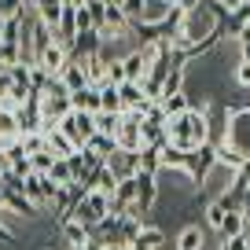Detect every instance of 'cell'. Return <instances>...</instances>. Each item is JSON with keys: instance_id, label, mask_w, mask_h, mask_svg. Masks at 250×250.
<instances>
[{"instance_id": "cell-1", "label": "cell", "mask_w": 250, "mask_h": 250, "mask_svg": "<svg viewBox=\"0 0 250 250\" xmlns=\"http://www.w3.org/2000/svg\"><path fill=\"white\" fill-rule=\"evenodd\" d=\"M206 140H210V122L199 110H184V114L169 118V125H166V144H173L177 151H195Z\"/></svg>"}, {"instance_id": "cell-2", "label": "cell", "mask_w": 250, "mask_h": 250, "mask_svg": "<svg viewBox=\"0 0 250 250\" xmlns=\"http://www.w3.org/2000/svg\"><path fill=\"white\" fill-rule=\"evenodd\" d=\"M225 147H232L235 155L250 158V107H232L225 103Z\"/></svg>"}, {"instance_id": "cell-3", "label": "cell", "mask_w": 250, "mask_h": 250, "mask_svg": "<svg viewBox=\"0 0 250 250\" xmlns=\"http://www.w3.org/2000/svg\"><path fill=\"white\" fill-rule=\"evenodd\" d=\"M213 166H217V144L206 140V144H199L195 151H188V155H184V177L191 180L195 188H203Z\"/></svg>"}, {"instance_id": "cell-4", "label": "cell", "mask_w": 250, "mask_h": 250, "mask_svg": "<svg viewBox=\"0 0 250 250\" xmlns=\"http://www.w3.org/2000/svg\"><path fill=\"white\" fill-rule=\"evenodd\" d=\"M59 129H62V136L74 144V147H85L88 140L96 136V114H85V110H70V114L59 122Z\"/></svg>"}, {"instance_id": "cell-5", "label": "cell", "mask_w": 250, "mask_h": 250, "mask_svg": "<svg viewBox=\"0 0 250 250\" xmlns=\"http://www.w3.org/2000/svg\"><path fill=\"white\" fill-rule=\"evenodd\" d=\"M155 203H158V177L136 173V210L144 213V221H147V213L155 210Z\"/></svg>"}, {"instance_id": "cell-6", "label": "cell", "mask_w": 250, "mask_h": 250, "mask_svg": "<svg viewBox=\"0 0 250 250\" xmlns=\"http://www.w3.org/2000/svg\"><path fill=\"white\" fill-rule=\"evenodd\" d=\"M114 144L118 151H140V122H136L133 114H122V125H118V133H114Z\"/></svg>"}, {"instance_id": "cell-7", "label": "cell", "mask_w": 250, "mask_h": 250, "mask_svg": "<svg viewBox=\"0 0 250 250\" xmlns=\"http://www.w3.org/2000/svg\"><path fill=\"white\" fill-rule=\"evenodd\" d=\"M4 206H8L15 217H26V221H37L41 217V206H33L30 199L22 195V188H4Z\"/></svg>"}, {"instance_id": "cell-8", "label": "cell", "mask_w": 250, "mask_h": 250, "mask_svg": "<svg viewBox=\"0 0 250 250\" xmlns=\"http://www.w3.org/2000/svg\"><path fill=\"white\" fill-rule=\"evenodd\" d=\"M173 8H177L173 0H144V11H140V22L136 26H162Z\"/></svg>"}, {"instance_id": "cell-9", "label": "cell", "mask_w": 250, "mask_h": 250, "mask_svg": "<svg viewBox=\"0 0 250 250\" xmlns=\"http://www.w3.org/2000/svg\"><path fill=\"white\" fill-rule=\"evenodd\" d=\"M66 59H70V48H66V44H59V41H52V44H48L44 52H41V59H37V62L44 66L48 74H59L62 66H66Z\"/></svg>"}, {"instance_id": "cell-10", "label": "cell", "mask_w": 250, "mask_h": 250, "mask_svg": "<svg viewBox=\"0 0 250 250\" xmlns=\"http://www.w3.org/2000/svg\"><path fill=\"white\" fill-rule=\"evenodd\" d=\"M129 250H166V232L158 225H144L140 235L129 243Z\"/></svg>"}, {"instance_id": "cell-11", "label": "cell", "mask_w": 250, "mask_h": 250, "mask_svg": "<svg viewBox=\"0 0 250 250\" xmlns=\"http://www.w3.org/2000/svg\"><path fill=\"white\" fill-rule=\"evenodd\" d=\"M173 250H206V232H203V225H184V228L177 232Z\"/></svg>"}, {"instance_id": "cell-12", "label": "cell", "mask_w": 250, "mask_h": 250, "mask_svg": "<svg viewBox=\"0 0 250 250\" xmlns=\"http://www.w3.org/2000/svg\"><path fill=\"white\" fill-rule=\"evenodd\" d=\"M70 107L85 110V114H100V88L85 85V88H78V92H70Z\"/></svg>"}, {"instance_id": "cell-13", "label": "cell", "mask_w": 250, "mask_h": 250, "mask_svg": "<svg viewBox=\"0 0 250 250\" xmlns=\"http://www.w3.org/2000/svg\"><path fill=\"white\" fill-rule=\"evenodd\" d=\"M26 4H30V11L41 22L55 30V22H59V15H62V0H26Z\"/></svg>"}, {"instance_id": "cell-14", "label": "cell", "mask_w": 250, "mask_h": 250, "mask_svg": "<svg viewBox=\"0 0 250 250\" xmlns=\"http://www.w3.org/2000/svg\"><path fill=\"white\" fill-rule=\"evenodd\" d=\"M107 169L114 173L118 180L133 177V173H136V151H114V155L107 158Z\"/></svg>"}, {"instance_id": "cell-15", "label": "cell", "mask_w": 250, "mask_h": 250, "mask_svg": "<svg viewBox=\"0 0 250 250\" xmlns=\"http://www.w3.org/2000/svg\"><path fill=\"white\" fill-rule=\"evenodd\" d=\"M55 78H59L62 85H66V92H78V88H85V85H88L85 66H81V62H74V59H66V66H62V70L55 74Z\"/></svg>"}, {"instance_id": "cell-16", "label": "cell", "mask_w": 250, "mask_h": 250, "mask_svg": "<svg viewBox=\"0 0 250 250\" xmlns=\"http://www.w3.org/2000/svg\"><path fill=\"white\" fill-rule=\"evenodd\" d=\"M70 96H41V114L52 118V122H62V118L70 114Z\"/></svg>"}, {"instance_id": "cell-17", "label": "cell", "mask_w": 250, "mask_h": 250, "mask_svg": "<svg viewBox=\"0 0 250 250\" xmlns=\"http://www.w3.org/2000/svg\"><path fill=\"white\" fill-rule=\"evenodd\" d=\"M44 147L52 151L55 158H70L74 151H78V147H74L70 140H66V136H62V129H59V125H55V129H48V133H44Z\"/></svg>"}, {"instance_id": "cell-18", "label": "cell", "mask_w": 250, "mask_h": 250, "mask_svg": "<svg viewBox=\"0 0 250 250\" xmlns=\"http://www.w3.org/2000/svg\"><path fill=\"white\" fill-rule=\"evenodd\" d=\"M122 70H125V81H144L147 78V62L140 59L136 48H129V52L122 55Z\"/></svg>"}, {"instance_id": "cell-19", "label": "cell", "mask_w": 250, "mask_h": 250, "mask_svg": "<svg viewBox=\"0 0 250 250\" xmlns=\"http://www.w3.org/2000/svg\"><path fill=\"white\" fill-rule=\"evenodd\" d=\"M59 232H62V239H66V247H70V250H78V247H85V243H88L92 228L78 225V221H62V225H59Z\"/></svg>"}, {"instance_id": "cell-20", "label": "cell", "mask_w": 250, "mask_h": 250, "mask_svg": "<svg viewBox=\"0 0 250 250\" xmlns=\"http://www.w3.org/2000/svg\"><path fill=\"white\" fill-rule=\"evenodd\" d=\"M136 173H151V177H158V173H162L158 147H140V151H136Z\"/></svg>"}, {"instance_id": "cell-21", "label": "cell", "mask_w": 250, "mask_h": 250, "mask_svg": "<svg viewBox=\"0 0 250 250\" xmlns=\"http://www.w3.org/2000/svg\"><path fill=\"white\" fill-rule=\"evenodd\" d=\"M81 151H88V155H96V158H103V162H107V158L118 151V144H114V136H103V133H96V136H92V140H88Z\"/></svg>"}, {"instance_id": "cell-22", "label": "cell", "mask_w": 250, "mask_h": 250, "mask_svg": "<svg viewBox=\"0 0 250 250\" xmlns=\"http://www.w3.org/2000/svg\"><path fill=\"white\" fill-rule=\"evenodd\" d=\"M48 180H52L55 188H70V184H74L70 162H66V158H55V162H52V169H48Z\"/></svg>"}, {"instance_id": "cell-23", "label": "cell", "mask_w": 250, "mask_h": 250, "mask_svg": "<svg viewBox=\"0 0 250 250\" xmlns=\"http://www.w3.org/2000/svg\"><path fill=\"white\" fill-rule=\"evenodd\" d=\"M184 155H188V151H177L173 144H162V147H158L162 169H177V173H184Z\"/></svg>"}, {"instance_id": "cell-24", "label": "cell", "mask_w": 250, "mask_h": 250, "mask_svg": "<svg viewBox=\"0 0 250 250\" xmlns=\"http://www.w3.org/2000/svg\"><path fill=\"white\" fill-rule=\"evenodd\" d=\"M118 125H122V110H100V114H96V133L114 136Z\"/></svg>"}, {"instance_id": "cell-25", "label": "cell", "mask_w": 250, "mask_h": 250, "mask_svg": "<svg viewBox=\"0 0 250 250\" xmlns=\"http://www.w3.org/2000/svg\"><path fill=\"white\" fill-rule=\"evenodd\" d=\"M100 88V110H122V100H118V85H110V81H103Z\"/></svg>"}, {"instance_id": "cell-26", "label": "cell", "mask_w": 250, "mask_h": 250, "mask_svg": "<svg viewBox=\"0 0 250 250\" xmlns=\"http://www.w3.org/2000/svg\"><path fill=\"white\" fill-rule=\"evenodd\" d=\"M52 78H55V74H48L41 62H30V92H44Z\"/></svg>"}, {"instance_id": "cell-27", "label": "cell", "mask_w": 250, "mask_h": 250, "mask_svg": "<svg viewBox=\"0 0 250 250\" xmlns=\"http://www.w3.org/2000/svg\"><path fill=\"white\" fill-rule=\"evenodd\" d=\"M158 107L166 110V118H177V114H184V110H188V96H184V92L166 96V100H158Z\"/></svg>"}, {"instance_id": "cell-28", "label": "cell", "mask_w": 250, "mask_h": 250, "mask_svg": "<svg viewBox=\"0 0 250 250\" xmlns=\"http://www.w3.org/2000/svg\"><path fill=\"white\" fill-rule=\"evenodd\" d=\"M203 213H206V225H210L213 232H217V228H221V221H225V213H228V210H225V206L217 203V199H206Z\"/></svg>"}, {"instance_id": "cell-29", "label": "cell", "mask_w": 250, "mask_h": 250, "mask_svg": "<svg viewBox=\"0 0 250 250\" xmlns=\"http://www.w3.org/2000/svg\"><path fill=\"white\" fill-rule=\"evenodd\" d=\"M52 162H55V155H52L48 147H41V151H33V155H30V166H33V173H41V177H48Z\"/></svg>"}, {"instance_id": "cell-30", "label": "cell", "mask_w": 250, "mask_h": 250, "mask_svg": "<svg viewBox=\"0 0 250 250\" xmlns=\"http://www.w3.org/2000/svg\"><path fill=\"white\" fill-rule=\"evenodd\" d=\"M88 19H92V30H103L107 26V0H88Z\"/></svg>"}, {"instance_id": "cell-31", "label": "cell", "mask_w": 250, "mask_h": 250, "mask_svg": "<svg viewBox=\"0 0 250 250\" xmlns=\"http://www.w3.org/2000/svg\"><path fill=\"white\" fill-rule=\"evenodd\" d=\"M0 133H4V136H15V140H19V118L11 114V110H0Z\"/></svg>"}, {"instance_id": "cell-32", "label": "cell", "mask_w": 250, "mask_h": 250, "mask_svg": "<svg viewBox=\"0 0 250 250\" xmlns=\"http://www.w3.org/2000/svg\"><path fill=\"white\" fill-rule=\"evenodd\" d=\"M114 184H118V177L103 166V169L96 173V191H107V195H110V191H114Z\"/></svg>"}, {"instance_id": "cell-33", "label": "cell", "mask_w": 250, "mask_h": 250, "mask_svg": "<svg viewBox=\"0 0 250 250\" xmlns=\"http://www.w3.org/2000/svg\"><path fill=\"white\" fill-rule=\"evenodd\" d=\"M118 8H122V11H125V19L136 26V22H140V11H144V0H122Z\"/></svg>"}, {"instance_id": "cell-34", "label": "cell", "mask_w": 250, "mask_h": 250, "mask_svg": "<svg viewBox=\"0 0 250 250\" xmlns=\"http://www.w3.org/2000/svg\"><path fill=\"white\" fill-rule=\"evenodd\" d=\"M235 85L250 88V62H247V59H239V62H235Z\"/></svg>"}, {"instance_id": "cell-35", "label": "cell", "mask_w": 250, "mask_h": 250, "mask_svg": "<svg viewBox=\"0 0 250 250\" xmlns=\"http://www.w3.org/2000/svg\"><path fill=\"white\" fill-rule=\"evenodd\" d=\"M221 250H250V235H235V239H225Z\"/></svg>"}, {"instance_id": "cell-36", "label": "cell", "mask_w": 250, "mask_h": 250, "mask_svg": "<svg viewBox=\"0 0 250 250\" xmlns=\"http://www.w3.org/2000/svg\"><path fill=\"white\" fill-rule=\"evenodd\" d=\"M78 30H92V19H88V8H78Z\"/></svg>"}, {"instance_id": "cell-37", "label": "cell", "mask_w": 250, "mask_h": 250, "mask_svg": "<svg viewBox=\"0 0 250 250\" xmlns=\"http://www.w3.org/2000/svg\"><path fill=\"white\" fill-rule=\"evenodd\" d=\"M15 239H19V235L11 232L8 225H0V243H4V247H11V243H15Z\"/></svg>"}, {"instance_id": "cell-38", "label": "cell", "mask_w": 250, "mask_h": 250, "mask_svg": "<svg viewBox=\"0 0 250 250\" xmlns=\"http://www.w3.org/2000/svg\"><path fill=\"white\" fill-rule=\"evenodd\" d=\"M235 41H239V44H247V41H250V19H247V22H243V30L235 33Z\"/></svg>"}, {"instance_id": "cell-39", "label": "cell", "mask_w": 250, "mask_h": 250, "mask_svg": "<svg viewBox=\"0 0 250 250\" xmlns=\"http://www.w3.org/2000/svg\"><path fill=\"white\" fill-rule=\"evenodd\" d=\"M239 48H243V52H239V59H247V62H250V41H247V44H239Z\"/></svg>"}, {"instance_id": "cell-40", "label": "cell", "mask_w": 250, "mask_h": 250, "mask_svg": "<svg viewBox=\"0 0 250 250\" xmlns=\"http://www.w3.org/2000/svg\"><path fill=\"white\" fill-rule=\"evenodd\" d=\"M62 4H70V8H85L88 0H62Z\"/></svg>"}, {"instance_id": "cell-41", "label": "cell", "mask_w": 250, "mask_h": 250, "mask_svg": "<svg viewBox=\"0 0 250 250\" xmlns=\"http://www.w3.org/2000/svg\"><path fill=\"white\" fill-rule=\"evenodd\" d=\"M0 169H8V155L4 151H0Z\"/></svg>"}, {"instance_id": "cell-42", "label": "cell", "mask_w": 250, "mask_h": 250, "mask_svg": "<svg viewBox=\"0 0 250 250\" xmlns=\"http://www.w3.org/2000/svg\"><path fill=\"white\" fill-rule=\"evenodd\" d=\"M0 203H4V169H0Z\"/></svg>"}, {"instance_id": "cell-43", "label": "cell", "mask_w": 250, "mask_h": 250, "mask_svg": "<svg viewBox=\"0 0 250 250\" xmlns=\"http://www.w3.org/2000/svg\"><path fill=\"white\" fill-rule=\"evenodd\" d=\"M0 33H4V15H0Z\"/></svg>"}, {"instance_id": "cell-44", "label": "cell", "mask_w": 250, "mask_h": 250, "mask_svg": "<svg viewBox=\"0 0 250 250\" xmlns=\"http://www.w3.org/2000/svg\"><path fill=\"white\" fill-rule=\"evenodd\" d=\"M78 250H85V247H78Z\"/></svg>"}]
</instances>
